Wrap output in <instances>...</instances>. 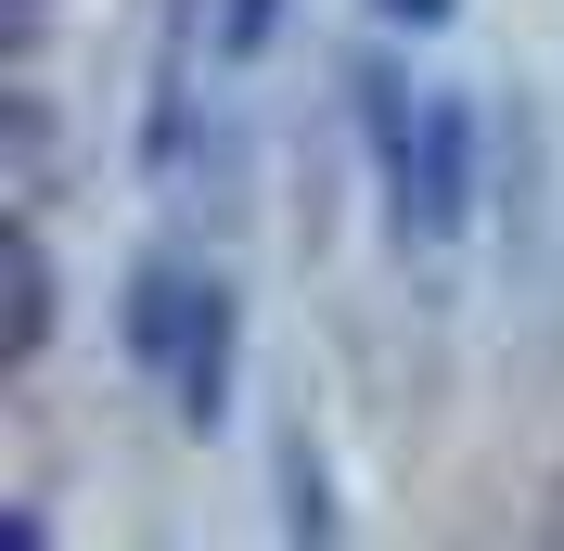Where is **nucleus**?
<instances>
[{"label":"nucleus","instance_id":"nucleus-1","mask_svg":"<svg viewBox=\"0 0 564 551\" xmlns=\"http://www.w3.org/2000/svg\"><path fill=\"white\" fill-rule=\"evenodd\" d=\"M359 104H372L398 244H462V218H475V104H449V90L398 104V77H359Z\"/></svg>","mask_w":564,"mask_h":551},{"label":"nucleus","instance_id":"nucleus-2","mask_svg":"<svg viewBox=\"0 0 564 551\" xmlns=\"http://www.w3.org/2000/svg\"><path fill=\"white\" fill-rule=\"evenodd\" d=\"M193 309H206V270H180V257H154V270L129 282V359H141V372H180Z\"/></svg>","mask_w":564,"mask_h":551},{"label":"nucleus","instance_id":"nucleus-3","mask_svg":"<svg viewBox=\"0 0 564 551\" xmlns=\"http://www.w3.org/2000/svg\"><path fill=\"white\" fill-rule=\"evenodd\" d=\"M167 398H180L193 436H218V411H231V295H218V282H206V309H193V346H180Z\"/></svg>","mask_w":564,"mask_h":551},{"label":"nucleus","instance_id":"nucleus-4","mask_svg":"<svg viewBox=\"0 0 564 551\" xmlns=\"http://www.w3.org/2000/svg\"><path fill=\"white\" fill-rule=\"evenodd\" d=\"M0 257H13V334H0V359L26 372L39 346H52V244H39V218H13V231H0Z\"/></svg>","mask_w":564,"mask_h":551},{"label":"nucleus","instance_id":"nucleus-5","mask_svg":"<svg viewBox=\"0 0 564 551\" xmlns=\"http://www.w3.org/2000/svg\"><path fill=\"white\" fill-rule=\"evenodd\" d=\"M282 551H334V475H321L308 436L282 449Z\"/></svg>","mask_w":564,"mask_h":551},{"label":"nucleus","instance_id":"nucleus-6","mask_svg":"<svg viewBox=\"0 0 564 551\" xmlns=\"http://www.w3.org/2000/svg\"><path fill=\"white\" fill-rule=\"evenodd\" d=\"M13 180H26V206H39V180H52V104L39 90H13Z\"/></svg>","mask_w":564,"mask_h":551},{"label":"nucleus","instance_id":"nucleus-7","mask_svg":"<svg viewBox=\"0 0 564 551\" xmlns=\"http://www.w3.org/2000/svg\"><path fill=\"white\" fill-rule=\"evenodd\" d=\"M270 26H282V0H231V26H218V39H231V65H245V52H270Z\"/></svg>","mask_w":564,"mask_h":551},{"label":"nucleus","instance_id":"nucleus-8","mask_svg":"<svg viewBox=\"0 0 564 551\" xmlns=\"http://www.w3.org/2000/svg\"><path fill=\"white\" fill-rule=\"evenodd\" d=\"M372 13H386L398 39H436V26H449V13H462V0H372Z\"/></svg>","mask_w":564,"mask_h":551},{"label":"nucleus","instance_id":"nucleus-9","mask_svg":"<svg viewBox=\"0 0 564 551\" xmlns=\"http://www.w3.org/2000/svg\"><path fill=\"white\" fill-rule=\"evenodd\" d=\"M0 26H13V65L39 52V26H52V0H0Z\"/></svg>","mask_w":564,"mask_h":551},{"label":"nucleus","instance_id":"nucleus-10","mask_svg":"<svg viewBox=\"0 0 564 551\" xmlns=\"http://www.w3.org/2000/svg\"><path fill=\"white\" fill-rule=\"evenodd\" d=\"M0 539H13V551H52V526H39V514H13V526H0Z\"/></svg>","mask_w":564,"mask_h":551}]
</instances>
